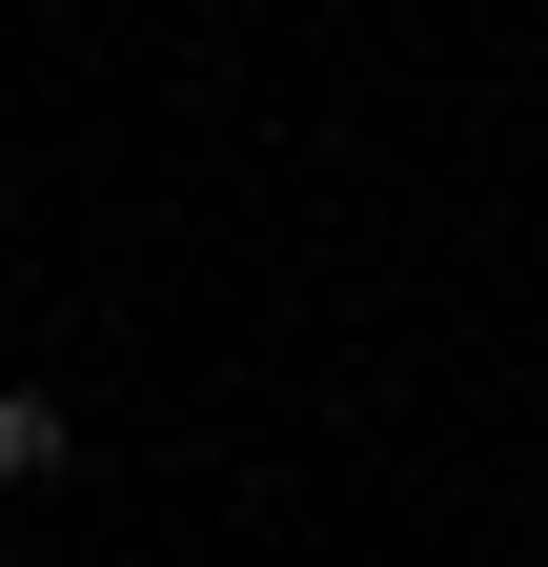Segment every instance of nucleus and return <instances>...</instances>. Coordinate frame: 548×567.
Returning a JSON list of instances; mask_svg holds the SVG:
<instances>
[{
  "mask_svg": "<svg viewBox=\"0 0 548 567\" xmlns=\"http://www.w3.org/2000/svg\"><path fill=\"white\" fill-rule=\"evenodd\" d=\"M41 466H61V405H41V385H0V486H41Z\"/></svg>",
  "mask_w": 548,
  "mask_h": 567,
  "instance_id": "obj_1",
  "label": "nucleus"
}]
</instances>
